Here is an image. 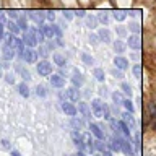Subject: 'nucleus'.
<instances>
[{
  "mask_svg": "<svg viewBox=\"0 0 156 156\" xmlns=\"http://www.w3.org/2000/svg\"><path fill=\"white\" fill-rule=\"evenodd\" d=\"M23 42L26 44L28 47H34V46H36V44L39 42V41H37V37H36V33H34V28H33V29H28V31L24 33Z\"/></svg>",
  "mask_w": 156,
  "mask_h": 156,
  "instance_id": "f257e3e1",
  "label": "nucleus"
},
{
  "mask_svg": "<svg viewBox=\"0 0 156 156\" xmlns=\"http://www.w3.org/2000/svg\"><path fill=\"white\" fill-rule=\"evenodd\" d=\"M104 107H106V104L101 99H93L91 101V109H93V114H94L96 117L104 115Z\"/></svg>",
  "mask_w": 156,
  "mask_h": 156,
  "instance_id": "f03ea898",
  "label": "nucleus"
},
{
  "mask_svg": "<svg viewBox=\"0 0 156 156\" xmlns=\"http://www.w3.org/2000/svg\"><path fill=\"white\" fill-rule=\"evenodd\" d=\"M37 73L42 76H47L52 73V63L47 62V60H41L37 63Z\"/></svg>",
  "mask_w": 156,
  "mask_h": 156,
  "instance_id": "7ed1b4c3",
  "label": "nucleus"
},
{
  "mask_svg": "<svg viewBox=\"0 0 156 156\" xmlns=\"http://www.w3.org/2000/svg\"><path fill=\"white\" fill-rule=\"evenodd\" d=\"M72 138L75 141V145L78 146V150L80 151H86V143H85V138H83V135L80 132H73L72 133Z\"/></svg>",
  "mask_w": 156,
  "mask_h": 156,
  "instance_id": "20e7f679",
  "label": "nucleus"
},
{
  "mask_svg": "<svg viewBox=\"0 0 156 156\" xmlns=\"http://www.w3.org/2000/svg\"><path fill=\"white\" fill-rule=\"evenodd\" d=\"M21 57H23L28 63H33V62L37 60V52L34 51L33 47H29V49H24V51H23V55H21Z\"/></svg>",
  "mask_w": 156,
  "mask_h": 156,
  "instance_id": "39448f33",
  "label": "nucleus"
},
{
  "mask_svg": "<svg viewBox=\"0 0 156 156\" xmlns=\"http://www.w3.org/2000/svg\"><path fill=\"white\" fill-rule=\"evenodd\" d=\"M62 109H63V112H65L67 115H70V117L76 115V107L73 104H70V102H62Z\"/></svg>",
  "mask_w": 156,
  "mask_h": 156,
  "instance_id": "423d86ee",
  "label": "nucleus"
},
{
  "mask_svg": "<svg viewBox=\"0 0 156 156\" xmlns=\"http://www.w3.org/2000/svg\"><path fill=\"white\" fill-rule=\"evenodd\" d=\"M2 55H3V58H7V60H12V58L15 57V49L12 47V46H8V44H5L3 46V49H2Z\"/></svg>",
  "mask_w": 156,
  "mask_h": 156,
  "instance_id": "0eeeda50",
  "label": "nucleus"
},
{
  "mask_svg": "<svg viewBox=\"0 0 156 156\" xmlns=\"http://www.w3.org/2000/svg\"><path fill=\"white\" fill-rule=\"evenodd\" d=\"M90 130H91V133L94 135L98 140H104V133H102V130H101V127H99V125L90 124Z\"/></svg>",
  "mask_w": 156,
  "mask_h": 156,
  "instance_id": "6e6552de",
  "label": "nucleus"
},
{
  "mask_svg": "<svg viewBox=\"0 0 156 156\" xmlns=\"http://www.w3.org/2000/svg\"><path fill=\"white\" fill-rule=\"evenodd\" d=\"M12 47L20 54V55H23V51H24V47H23V39H18L16 36H13V44H12Z\"/></svg>",
  "mask_w": 156,
  "mask_h": 156,
  "instance_id": "1a4fd4ad",
  "label": "nucleus"
},
{
  "mask_svg": "<svg viewBox=\"0 0 156 156\" xmlns=\"http://www.w3.org/2000/svg\"><path fill=\"white\" fill-rule=\"evenodd\" d=\"M65 96H67L70 101H78V98H80V91H78L75 86H73V88H68V90L65 91Z\"/></svg>",
  "mask_w": 156,
  "mask_h": 156,
  "instance_id": "9d476101",
  "label": "nucleus"
},
{
  "mask_svg": "<svg viewBox=\"0 0 156 156\" xmlns=\"http://www.w3.org/2000/svg\"><path fill=\"white\" fill-rule=\"evenodd\" d=\"M51 85L55 86V88H63V86H65V80H63L60 75H52V78H51Z\"/></svg>",
  "mask_w": 156,
  "mask_h": 156,
  "instance_id": "9b49d317",
  "label": "nucleus"
},
{
  "mask_svg": "<svg viewBox=\"0 0 156 156\" xmlns=\"http://www.w3.org/2000/svg\"><path fill=\"white\" fill-rule=\"evenodd\" d=\"M29 18H31L34 23L42 24V23H44V18H46V15H42V13H39V12H31V13H29Z\"/></svg>",
  "mask_w": 156,
  "mask_h": 156,
  "instance_id": "f8f14e48",
  "label": "nucleus"
},
{
  "mask_svg": "<svg viewBox=\"0 0 156 156\" xmlns=\"http://www.w3.org/2000/svg\"><path fill=\"white\" fill-rule=\"evenodd\" d=\"M114 65L117 68H120V70H125V68L129 67V62H127V58H124V57H115L114 58Z\"/></svg>",
  "mask_w": 156,
  "mask_h": 156,
  "instance_id": "ddd939ff",
  "label": "nucleus"
},
{
  "mask_svg": "<svg viewBox=\"0 0 156 156\" xmlns=\"http://www.w3.org/2000/svg\"><path fill=\"white\" fill-rule=\"evenodd\" d=\"M98 37L101 39V41H104V42H111V31L109 29H99V33H98Z\"/></svg>",
  "mask_w": 156,
  "mask_h": 156,
  "instance_id": "4468645a",
  "label": "nucleus"
},
{
  "mask_svg": "<svg viewBox=\"0 0 156 156\" xmlns=\"http://www.w3.org/2000/svg\"><path fill=\"white\" fill-rule=\"evenodd\" d=\"M72 81H73V85L75 86H81L83 85V75L78 70L73 72V76H72Z\"/></svg>",
  "mask_w": 156,
  "mask_h": 156,
  "instance_id": "2eb2a0df",
  "label": "nucleus"
},
{
  "mask_svg": "<svg viewBox=\"0 0 156 156\" xmlns=\"http://www.w3.org/2000/svg\"><path fill=\"white\" fill-rule=\"evenodd\" d=\"M129 46H130V49H140V37L138 36H132L130 39H129Z\"/></svg>",
  "mask_w": 156,
  "mask_h": 156,
  "instance_id": "dca6fc26",
  "label": "nucleus"
},
{
  "mask_svg": "<svg viewBox=\"0 0 156 156\" xmlns=\"http://www.w3.org/2000/svg\"><path fill=\"white\" fill-rule=\"evenodd\" d=\"M78 109L83 112V115H85L86 119H91V111L88 109V104H85V102H80V104H78Z\"/></svg>",
  "mask_w": 156,
  "mask_h": 156,
  "instance_id": "f3484780",
  "label": "nucleus"
},
{
  "mask_svg": "<svg viewBox=\"0 0 156 156\" xmlns=\"http://www.w3.org/2000/svg\"><path fill=\"white\" fill-rule=\"evenodd\" d=\"M54 62H55V65H58V67H65V63H67L65 57L60 55V54H54Z\"/></svg>",
  "mask_w": 156,
  "mask_h": 156,
  "instance_id": "a211bd4d",
  "label": "nucleus"
},
{
  "mask_svg": "<svg viewBox=\"0 0 156 156\" xmlns=\"http://www.w3.org/2000/svg\"><path fill=\"white\" fill-rule=\"evenodd\" d=\"M93 75H94V78L98 81H104V70H102V68H94V70H93Z\"/></svg>",
  "mask_w": 156,
  "mask_h": 156,
  "instance_id": "6ab92c4d",
  "label": "nucleus"
},
{
  "mask_svg": "<svg viewBox=\"0 0 156 156\" xmlns=\"http://www.w3.org/2000/svg\"><path fill=\"white\" fill-rule=\"evenodd\" d=\"M18 91H20V94L24 96V98L29 96V90H28L26 83H20V85H18Z\"/></svg>",
  "mask_w": 156,
  "mask_h": 156,
  "instance_id": "aec40b11",
  "label": "nucleus"
},
{
  "mask_svg": "<svg viewBox=\"0 0 156 156\" xmlns=\"http://www.w3.org/2000/svg\"><path fill=\"white\" fill-rule=\"evenodd\" d=\"M7 24H8V28H10V31H12V34H18V33H20V26H18L16 21H13V20H12V21H8Z\"/></svg>",
  "mask_w": 156,
  "mask_h": 156,
  "instance_id": "412c9836",
  "label": "nucleus"
},
{
  "mask_svg": "<svg viewBox=\"0 0 156 156\" xmlns=\"http://www.w3.org/2000/svg\"><path fill=\"white\" fill-rule=\"evenodd\" d=\"M18 26L20 29H24V31H28V21L24 16H18Z\"/></svg>",
  "mask_w": 156,
  "mask_h": 156,
  "instance_id": "4be33fe9",
  "label": "nucleus"
},
{
  "mask_svg": "<svg viewBox=\"0 0 156 156\" xmlns=\"http://www.w3.org/2000/svg\"><path fill=\"white\" fill-rule=\"evenodd\" d=\"M117 127H119V129L122 130V133H124V135H127V136H129L130 135V130H129V125H125L124 124V122H117Z\"/></svg>",
  "mask_w": 156,
  "mask_h": 156,
  "instance_id": "5701e85b",
  "label": "nucleus"
},
{
  "mask_svg": "<svg viewBox=\"0 0 156 156\" xmlns=\"http://www.w3.org/2000/svg\"><path fill=\"white\" fill-rule=\"evenodd\" d=\"M42 33H44V36H47V37H52L54 34V26H42Z\"/></svg>",
  "mask_w": 156,
  "mask_h": 156,
  "instance_id": "b1692460",
  "label": "nucleus"
},
{
  "mask_svg": "<svg viewBox=\"0 0 156 156\" xmlns=\"http://www.w3.org/2000/svg\"><path fill=\"white\" fill-rule=\"evenodd\" d=\"M86 26L90 29L96 28V18L94 16H86Z\"/></svg>",
  "mask_w": 156,
  "mask_h": 156,
  "instance_id": "393cba45",
  "label": "nucleus"
},
{
  "mask_svg": "<svg viewBox=\"0 0 156 156\" xmlns=\"http://www.w3.org/2000/svg\"><path fill=\"white\" fill-rule=\"evenodd\" d=\"M81 60L85 62L86 65H93V63H94V60H93V57H90V55H88V54H85V52L81 54Z\"/></svg>",
  "mask_w": 156,
  "mask_h": 156,
  "instance_id": "a878e982",
  "label": "nucleus"
},
{
  "mask_svg": "<svg viewBox=\"0 0 156 156\" xmlns=\"http://www.w3.org/2000/svg\"><path fill=\"white\" fill-rule=\"evenodd\" d=\"M36 94H37V96H41V98H44V96L47 94L46 88H44L42 85H37V86H36Z\"/></svg>",
  "mask_w": 156,
  "mask_h": 156,
  "instance_id": "bb28decb",
  "label": "nucleus"
},
{
  "mask_svg": "<svg viewBox=\"0 0 156 156\" xmlns=\"http://www.w3.org/2000/svg\"><path fill=\"white\" fill-rule=\"evenodd\" d=\"M34 33H36V37H37V41H39V42H42V41H44V33H42V29H39V28H34Z\"/></svg>",
  "mask_w": 156,
  "mask_h": 156,
  "instance_id": "cd10ccee",
  "label": "nucleus"
},
{
  "mask_svg": "<svg viewBox=\"0 0 156 156\" xmlns=\"http://www.w3.org/2000/svg\"><path fill=\"white\" fill-rule=\"evenodd\" d=\"M94 150H99L104 153V143H102V140H96L94 141Z\"/></svg>",
  "mask_w": 156,
  "mask_h": 156,
  "instance_id": "c85d7f7f",
  "label": "nucleus"
},
{
  "mask_svg": "<svg viewBox=\"0 0 156 156\" xmlns=\"http://www.w3.org/2000/svg\"><path fill=\"white\" fill-rule=\"evenodd\" d=\"M114 49H115L117 52H124V49H125V46H124V42L117 41V42L114 44Z\"/></svg>",
  "mask_w": 156,
  "mask_h": 156,
  "instance_id": "c756f323",
  "label": "nucleus"
},
{
  "mask_svg": "<svg viewBox=\"0 0 156 156\" xmlns=\"http://www.w3.org/2000/svg\"><path fill=\"white\" fill-rule=\"evenodd\" d=\"M18 72L23 75V78H24V80H29V78H31V75H29V72H28V70H23L21 67H18Z\"/></svg>",
  "mask_w": 156,
  "mask_h": 156,
  "instance_id": "7c9ffc66",
  "label": "nucleus"
},
{
  "mask_svg": "<svg viewBox=\"0 0 156 156\" xmlns=\"http://www.w3.org/2000/svg\"><path fill=\"white\" fill-rule=\"evenodd\" d=\"M125 16H127V15H125L124 12H117V13H114V18L117 20V21H122V20H125Z\"/></svg>",
  "mask_w": 156,
  "mask_h": 156,
  "instance_id": "2f4dec72",
  "label": "nucleus"
},
{
  "mask_svg": "<svg viewBox=\"0 0 156 156\" xmlns=\"http://www.w3.org/2000/svg\"><path fill=\"white\" fill-rule=\"evenodd\" d=\"M124 117H125V122H127V124H129L130 127H133V125H135V122H133V119H132V115H130V114H125Z\"/></svg>",
  "mask_w": 156,
  "mask_h": 156,
  "instance_id": "473e14b6",
  "label": "nucleus"
},
{
  "mask_svg": "<svg viewBox=\"0 0 156 156\" xmlns=\"http://www.w3.org/2000/svg\"><path fill=\"white\" fill-rule=\"evenodd\" d=\"M99 20H101V21L104 23V24H107V23H109V16H107L106 13H101V15H99Z\"/></svg>",
  "mask_w": 156,
  "mask_h": 156,
  "instance_id": "72a5a7b5",
  "label": "nucleus"
},
{
  "mask_svg": "<svg viewBox=\"0 0 156 156\" xmlns=\"http://www.w3.org/2000/svg\"><path fill=\"white\" fill-rule=\"evenodd\" d=\"M72 125H73V127H78V129H81V127H83V122L73 119V120H72Z\"/></svg>",
  "mask_w": 156,
  "mask_h": 156,
  "instance_id": "f704fd0d",
  "label": "nucleus"
},
{
  "mask_svg": "<svg viewBox=\"0 0 156 156\" xmlns=\"http://www.w3.org/2000/svg\"><path fill=\"white\" fill-rule=\"evenodd\" d=\"M122 90H124V91L127 93V94H130V93H132V88H130L129 85H127V83H122Z\"/></svg>",
  "mask_w": 156,
  "mask_h": 156,
  "instance_id": "c9c22d12",
  "label": "nucleus"
},
{
  "mask_svg": "<svg viewBox=\"0 0 156 156\" xmlns=\"http://www.w3.org/2000/svg\"><path fill=\"white\" fill-rule=\"evenodd\" d=\"M124 106H125L130 112H133V106H132V102H130V101H124Z\"/></svg>",
  "mask_w": 156,
  "mask_h": 156,
  "instance_id": "e433bc0d",
  "label": "nucleus"
},
{
  "mask_svg": "<svg viewBox=\"0 0 156 156\" xmlns=\"http://www.w3.org/2000/svg\"><path fill=\"white\" fill-rule=\"evenodd\" d=\"M133 75H135L136 78H140V65H135V67H133Z\"/></svg>",
  "mask_w": 156,
  "mask_h": 156,
  "instance_id": "4c0bfd02",
  "label": "nucleus"
},
{
  "mask_svg": "<svg viewBox=\"0 0 156 156\" xmlns=\"http://www.w3.org/2000/svg\"><path fill=\"white\" fill-rule=\"evenodd\" d=\"M54 33H55V36H57V37H60V36H62L60 28H57V26H54Z\"/></svg>",
  "mask_w": 156,
  "mask_h": 156,
  "instance_id": "58836bf2",
  "label": "nucleus"
},
{
  "mask_svg": "<svg viewBox=\"0 0 156 156\" xmlns=\"http://www.w3.org/2000/svg\"><path fill=\"white\" fill-rule=\"evenodd\" d=\"M46 18H47V20H51V21H54V20H55V15H54V13H47V15H46Z\"/></svg>",
  "mask_w": 156,
  "mask_h": 156,
  "instance_id": "ea45409f",
  "label": "nucleus"
},
{
  "mask_svg": "<svg viewBox=\"0 0 156 156\" xmlns=\"http://www.w3.org/2000/svg\"><path fill=\"white\" fill-rule=\"evenodd\" d=\"M90 42L96 44V42H98V36H93V34H91V36H90Z\"/></svg>",
  "mask_w": 156,
  "mask_h": 156,
  "instance_id": "a19ab883",
  "label": "nucleus"
},
{
  "mask_svg": "<svg viewBox=\"0 0 156 156\" xmlns=\"http://www.w3.org/2000/svg\"><path fill=\"white\" fill-rule=\"evenodd\" d=\"M10 16H12L13 20H18V15H16V12H10Z\"/></svg>",
  "mask_w": 156,
  "mask_h": 156,
  "instance_id": "79ce46f5",
  "label": "nucleus"
},
{
  "mask_svg": "<svg viewBox=\"0 0 156 156\" xmlns=\"http://www.w3.org/2000/svg\"><path fill=\"white\" fill-rule=\"evenodd\" d=\"M39 54H41V55H46V54H47V51H46V49H39Z\"/></svg>",
  "mask_w": 156,
  "mask_h": 156,
  "instance_id": "37998d69",
  "label": "nucleus"
},
{
  "mask_svg": "<svg viewBox=\"0 0 156 156\" xmlns=\"http://www.w3.org/2000/svg\"><path fill=\"white\" fill-rule=\"evenodd\" d=\"M63 16H67L68 20H72V13L70 12H65V13H63Z\"/></svg>",
  "mask_w": 156,
  "mask_h": 156,
  "instance_id": "c03bdc74",
  "label": "nucleus"
},
{
  "mask_svg": "<svg viewBox=\"0 0 156 156\" xmlns=\"http://www.w3.org/2000/svg\"><path fill=\"white\" fill-rule=\"evenodd\" d=\"M132 29H133L135 33H138V24H132Z\"/></svg>",
  "mask_w": 156,
  "mask_h": 156,
  "instance_id": "a18cd8bd",
  "label": "nucleus"
},
{
  "mask_svg": "<svg viewBox=\"0 0 156 156\" xmlns=\"http://www.w3.org/2000/svg\"><path fill=\"white\" fill-rule=\"evenodd\" d=\"M7 81H8V83H13V76L8 75V76H7Z\"/></svg>",
  "mask_w": 156,
  "mask_h": 156,
  "instance_id": "49530a36",
  "label": "nucleus"
},
{
  "mask_svg": "<svg viewBox=\"0 0 156 156\" xmlns=\"http://www.w3.org/2000/svg\"><path fill=\"white\" fill-rule=\"evenodd\" d=\"M12 156H21V154H20L18 151H13V153H12Z\"/></svg>",
  "mask_w": 156,
  "mask_h": 156,
  "instance_id": "de8ad7c7",
  "label": "nucleus"
},
{
  "mask_svg": "<svg viewBox=\"0 0 156 156\" xmlns=\"http://www.w3.org/2000/svg\"><path fill=\"white\" fill-rule=\"evenodd\" d=\"M102 154H104V156H112V154L109 153V151H104V153H102Z\"/></svg>",
  "mask_w": 156,
  "mask_h": 156,
  "instance_id": "09e8293b",
  "label": "nucleus"
},
{
  "mask_svg": "<svg viewBox=\"0 0 156 156\" xmlns=\"http://www.w3.org/2000/svg\"><path fill=\"white\" fill-rule=\"evenodd\" d=\"M2 37H3V31H0V41H2Z\"/></svg>",
  "mask_w": 156,
  "mask_h": 156,
  "instance_id": "8fccbe9b",
  "label": "nucleus"
},
{
  "mask_svg": "<svg viewBox=\"0 0 156 156\" xmlns=\"http://www.w3.org/2000/svg\"><path fill=\"white\" fill-rule=\"evenodd\" d=\"M0 76H2V68H0Z\"/></svg>",
  "mask_w": 156,
  "mask_h": 156,
  "instance_id": "3c124183",
  "label": "nucleus"
},
{
  "mask_svg": "<svg viewBox=\"0 0 156 156\" xmlns=\"http://www.w3.org/2000/svg\"><path fill=\"white\" fill-rule=\"evenodd\" d=\"M73 156H78V154H73Z\"/></svg>",
  "mask_w": 156,
  "mask_h": 156,
  "instance_id": "603ef678",
  "label": "nucleus"
}]
</instances>
